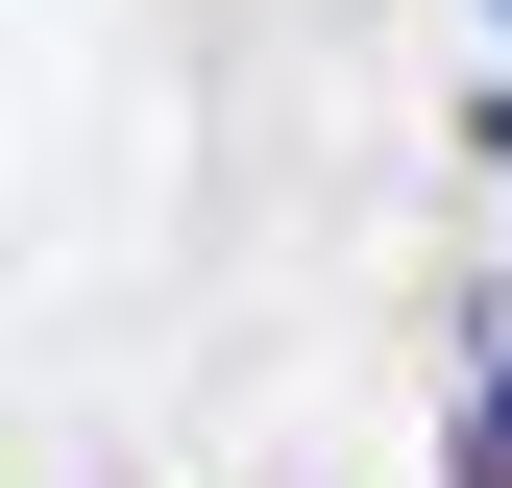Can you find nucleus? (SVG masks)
<instances>
[{
    "label": "nucleus",
    "instance_id": "obj_2",
    "mask_svg": "<svg viewBox=\"0 0 512 488\" xmlns=\"http://www.w3.org/2000/svg\"><path fill=\"white\" fill-rule=\"evenodd\" d=\"M488 25H512V0H488Z\"/></svg>",
    "mask_w": 512,
    "mask_h": 488
},
{
    "label": "nucleus",
    "instance_id": "obj_1",
    "mask_svg": "<svg viewBox=\"0 0 512 488\" xmlns=\"http://www.w3.org/2000/svg\"><path fill=\"white\" fill-rule=\"evenodd\" d=\"M464 488H512V366H488V391H464Z\"/></svg>",
    "mask_w": 512,
    "mask_h": 488
}]
</instances>
